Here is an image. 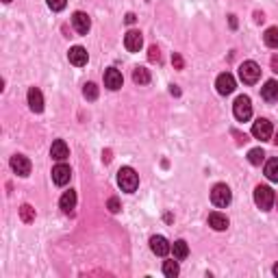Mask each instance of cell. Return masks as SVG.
<instances>
[{
  "label": "cell",
  "instance_id": "1",
  "mask_svg": "<svg viewBox=\"0 0 278 278\" xmlns=\"http://www.w3.org/2000/svg\"><path fill=\"white\" fill-rule=\"evenodd\" d=\"M254 202H257V206L261 211H270L276 202V193L272 191L268 185H259L254 189Z\"/></svg>",
  "mask_w": 278,
  "mask_h": 278
},
{
  "label": "cell",
  "instance_id": "2",
  "mask_svg": "<svg viewBox=\"0 0 278 278\" xmlns=\"http://www.w3.org/2000/svg\"><path fill=\"white\" fill-rule=\"evenodd\" d=\"M117 185H120L122 191H135L139 185V176L135 172L133 168H122L120 172H117Z\"/></svg>",
  "mask_w": 278,
  "mask_h": 278
},
{
  "label": "cell",
  "instance_id": "3",
  "mask_svg": "<svg viewBox=\"0 0 278 278\" xmlns=\"http://www.w3.org/2000/svg\"><path fill=\"white\" fill-rule=\"evenodd\" d=\"M230 200H233V193H230L228 185H224V183H217V185H213V189H211V202L215 204L217 209H224V206H228Z\"/></svg>",
  "mask_w": 278,
  "mask_h": 278
},
{
  "label": "cell",
  "instance_id": "4",
  "mask_svg": "<svg viewBox=\"0 0 278 278\" xmlns=\"http://www.w3.org/2000/svg\"><path fill=\"white\" fill-rule=\"evenodd\" d=\"M239 76L246 85H254V83L259 81V76H261V68H259V63H254V61H244L241 68H239Z\"/></svg>",
  "mask_w": 278,
  "mask_h": 278
},
{
  "label": "cell",
  "instance_id": "5",
  "mask_svg": "<svg viewBox=\"0 0 278 278\" xmlns=\"http://www.w3.org/2000/svg\"><path fill=\"white\" fill-rule=\"evenodd\" d=\"M233 113L235 117H237L239 122H248L252 117V102H250V98L248 96H239L237 100H235V104H233Z\"/></svg>",
  "mask_w": 278,
  "mask_h": 278
},
{
  "label": "cell",
  "instance_id": "6",
  "mask_svg": "<svg viewBox=\"0 0 278 278\" xmlns=\"http://www.w3.org/2000/svg\"><path fill=\"white\" fill-rule=\"evenodd\" d=\"M272 133H274V128H272V122H270V120H265V117H259V120L254 122L252 135H254L257 139L268 141V139H272Z\"/></svg>",
  "mask_w": 278,
  "mask_h": 278
},
{
  "label": "cell",
  "instance_id": "7",
  "mask_svg": "<svg viewBox=\"0 0 278 278\" xmlns=\"http://www.w3.org/2000/svg\"><path fill=\"white\" fill-rule=\"evenodd\" d=\"M70 176H72V170H70V165H66L63 161H59V165L52 168V181H55V185H59V187L68 185Z\"/></svg>",
  "mask_w": 278,
  "mask_h": 278
},
{
  "label": "cell",
  "instance_id": "8",
  "mask_svg": "<svg viewBox=\"0 0 278 278\" xmlns=\"http://www.w3.org/2000/svg\"><path fill=\"white\" fill-rule=\"evenodd\" d=\"M31 161L24 157V155H15V157H11V170L17 174V176H28L31 174Z\"/></svg>",
  "mask_w": 278,
  "mask_h": 278
},
{
  "label": "cell",
  "instance_id": "9",
  "mask_svg": "<svg viewBox=\"0 0 278 278\" xmlns=\"http://www.w3.org/2000/svg\"><path fill=\"white\" fill-rule=\"evenodd\" d=\"M215 87H217V92L222 93V96H228V93H233L235 92V79H233V74H228V72H224L217 76V81H215Z\"/></svg>",
  "mask_w": 278,
  "mask_h": 278
},
{
  "label": "cell",
  "instance_id": "10",
  "mask_svg": "<svg viewBox=\"0 0 278 278\" xmlns=\"http://www.w3.org/2000/svg\"><path fill=\"white\" fill-rule=\"evenodd\" d=\"M122 83H124V79H122V72H120V70L109 68V70L104 72V87H109L111 92L120 90V87H122Z\"/></svg>",
  "mask_w": 278,
  "mask_h": 278
},
{
  "label": "cell",
  "instance_id": "11",
  "mask_svg": "<svg viewBox=\"0 0 278 278\" xmlns=\"http://www.w3.org/2000/svg\"><path fill=\"white\" fill-rule=\"evenodd\" d=\"M72 24H74V31L79 35H87V31H90V26H92V20H90L87 13L76 11V13L72 15Z\"/></svg>",
  "mask_w": 278,
  "mask_h": 278
},
{
  "label": "cell",
  "instance_id": "12",
  "mask_svg": "<svg viewBox=\"0 0 278 278\" xmlns=\"http://www.w3.org/2000/svg\"><path fill=\"white\" fill-rule=\"evenodd\" d=\"M124 46H126L128 52H139L141 46H144V37H141L139 31H128L126 37H124Z\"/></svg>",
  "mask_w": 278,
  "mask_h": 278
},
{
  "label": "cell",
  "instance_id": "13",
  "mask_svg": "<svg viewBox=\"0 0 278 278\" xmlns=\"http://www.w3.org/2000/svg\"><path fill=\"white\" fill-rule=\"evenodd\" d=\"M150 250L157 254V257H165L170 250H172V246L168 244V239L161 237V235H155V237H150Z\"/></svg>",
  "mask_w": 278,
  "mask_h": 278
},
{
  "label": "cell",
  "instance_id": "14",
  "mask_svg": "<svg viewBox=\"0 0 278 278\" xmlns=\"http://www.w3.org/2000/svg\"><path fill=\"white\" fill-rule=\"evenodd\" d=\"M50 157L55 159V161H66V159L70 157V148L63 139H57L52 141V148H50Z\"/></svg>",
  "mask_w": 278,
  "mask_h": 278
},
{
  "label": "cell",
  "instance_id": "15",
  "mask_svg": "<svg viewBox=\"0 0 278 278\" xmlns=\"http://www.w3.org/2000/svg\"><path fill=\"white\" fill-rule=\"evenodd\" d=\"M28 106H31L33 113H41L44 111V96L37 87H31L28 90Z\"/></svg>",
  "mask_w": 278,
  "mask_h": 278
},
{
  "label": "cell",
  "instance_id": "16",
  "mask_svg": "<svg viewBox=\"0 0 278 278\" xmlns=\"http://www.w3.org/2000/svg\"><path fill=\"white\" fill-rule=\"evenodd\" d=\"M70 63H72V66H76V68H83L87 63V50L83 48V46H74V48H70Z\"/></svg>",
  "mask_w": 278,
  "mask_h": 278
},
{
  "label": "cell",
  "instance_id": "17",
  "mask_svg": "<svg viewBox=\"0 0 278 278\" xmlns=\"http://www.w3.org/2000/svg\"><path fill=\"white\" fill-rule=\"evenodd\" d=\"M261 96L265 102H278V83L276 81H268L261 87Z\"/></svg>",
  "mask_w": 278,
  "mask_h": 278
},
{
  "label": "cell",
  "instance_id": "18",
  "mask_svg": "<svg viewBox=\"0 0 278 278\" xmlns=\"http://www.w3.org/2000/svg\"><path fill=\"white\" fill-rule=\"evenodd\" d=\"M209 226L213 230H226L228 228V217L224 215V213H220V211H213L209 215Z\"/></svg>",
  "mask_w": 278,
  "mask_h": 278
},
{
  "label": "cell",
  "instance_id": "19",
  "mask_svg": "<svg viewBox=\"0 0 278 278\" xmlns=\"http://www.w3.org/2000/svg\"><path fill=\"white\" fill-rule=\"evenodd\" d=\"M59 206H61V211L63 213H72L74 211V206H76V191H66L61 196V200H59Z\"/></svg>",
  "mask_w": 278,
  "mask_h": 278
},
{
  "label": "cell",
  "instance_id": "20",
  "mask_svg": "<svg viewBox=\"0 0 278 278\" xmlns=\"http://www.w3.org/2000/svg\"><path fill=\"white\" fill-rule=\"evenodd\" d=\"M172 252H174V259H179V261H183V259H187V254H189V246H187V241H174V246H172Z\"/></svg>",
  "mask_w": 278,
  "mask_h": 278
},
{
  "label": "cell",
  "instance_id": "21",
  "mask_svg": "<svg viewBox=\"0 0 278 278\" xmlns=\"http://www.w3.org/2000/svg\"><path fill=\"white\" fill-rule=\"evenodd\" d=\"M263 41H265V46H270V48H278V26H270L263 35Z\"/></svg>",
  "mask_w": 278,
  "mask_h": 278
},
{
  "label": "cell",
  "instance_id": "22",
  "mask_svg": "<svg viewBox=\"0 0 278 278\" xmlns=\"http://www.w3.org/2000/svg\"><path fill=\"white\" fill-rule=\"evenodd\" d=\"M265 176L272 181V183H278V159H270L265 163Z\"/></svg>",
  "mask_w": 278,
  "mask_h": 278
},
{
  "label": "cell",
  "instance_id": "23",
  "mask_svg": "<svg viewBox=\"0 0 278 278\" xmlns=\"http://www.w3.org/2000/svg\"><path fill=\"white\" fill-rule=\"evenodd\" d=\"M133 81L137 83V85H148V83H150V72H148L146 68H135L133 70Z\"/></svg>",
  "mask_w": 278,
  "mask_h": 278
},
{
  "label": "cell",
  "instance_id": "24",
  "mask_svg": "<svg viewBox=\"0 0 278 278\" xmlns=\"http://www.w3.org/2000/svg\"><path fill=\"white\" fill-rule=\"evenodd\" d=\"M20 217H22V222H24V224L35 222V209L31 204H22L20 206Z\"/></svg>",
  "mask_w": 278,
  "mask_h": 278
},
{
  "label": "cell",
  "instance_id": "25",
  "mask_svg": "<svg viewBox=\"0 0 278 278\" xmlns=\"http://www.w3.org/2000/svg\"><path fill=\"white\" fill-rule=\"evenodd\" d=\"M265 159V152L261 150V148H252L250 152H248V161H250L252 165H261Z\"/></svg>",
  "mask_w": 278,
  "mask_h": 278
},
{
  "label": "cell",
  "instance_id": "26",
  "mask_svg": "<svg viewBox=\"0 0 278 278\" xmlns=\"http://www.w3.org/2000/svg\"><path fill=\"white\" fill-rule=\"evenodd\" d=\"M179 263L176 261H165L163 263V274L168 276V278H174V276H179Z\"/></svg>",
  "mask_w": 278,
  "mask_h": 278
},
{
  "label": "cell",
  "instance_id": "27",
  "mask_svg": "<svg viewBox=\"0 0 278 278\" xmlns=\"http://www.w3.org/2000/svg\"><path fill=\"white\" fill-rule=\"evenodd\" d=\"M83 96H85L87 100H96V98H98V87H96V83H87V85L83 87Z\"/></svg>",
  "mask_w": 278,
  "mask_h": 278
},
{
  "label": "cell",
  "instance_id": "28",
  "mask_svg": "<svg viewBox=\"0 0 278 278\" xmlns=\"http://www.w3.org/2000/svg\"><path fill=\"white\" fill-rule=\"evenodd\" d=\"M46 2H48V7L52 11H61V9H66L68 0H46Z\"/></svg>",
  "mask_w": 278,
  "mask_h": 278
},
{
  "label": "cell",
  "instance_id": "29",
  "mask_svg": "<svg viewBox=\"0 0 278 278\" xmlns=\"http://www.w3.org/2000/svg\"><path fill=\"white\" fill-rule=\"evenodd\" d=\"M148 59H150V61L152 63H159V61H161V50H159L157 48V46H150V50H148Z\"/></svg>",
  "mask_w": 278,
  "mask_h": 278
},
{
  "label": "cell",
  "instance_id": "30",
  "mask_svg": "<svg viewBox=\"0 0 278 278\" xmlns=\"http://www.w3.org/2000/svg\"><path fill=\"white\" fill-rule=\"evenodd\" d=\"M106 206H109L111 213H120V209H122V206H120V200H117V198H109V204H106Z\"/></svg>",
  "mask_w": 278,
  "mask_h": 278
},
{
  "label": "cell",
  "instance_id": "31",
  "mask_svg": "<svg viewBox=\"0 0 278 278\" xmlns=\"http://www.w3.org/2000/svg\"><path fill=\"white\" fill-rule=\"evenodd\" d=\"M172 63H174L176 70H183V66H185V63H183V57L179 55V52H174V55H172Z\"/></svg>",
  "mask_w": 278,
  "mask_h": 278
},
{
  "label": "cell",
  "instance_id": "32",
  "mask_svg": "<svg viewBox=\"0 0 278 278\" xmlns=\"http://www.w3.org/2000/svg\"><path fill=\"white\" fill-rule=\"evenodd\" d=\"M270 66H272V70H274V72L278 74V55H274V57H272V61H270Z\"/></svg>",
  "mask_w": 278,
  "mask_h": 278
},
{
  "label": "cell",
  "instance_id": "33",
  "mask_svg": "<svg viewBox=\"0 0 278 278\" xmlns=\"http://www.w3.org/2000/svg\"><path fill=\"white\" fill-rule=\"evenodd\" d=\"M126 24H135V13H126Z\"/></svg>",
  "mask_w": 278,
  "mask_h": 278
},
{
  "label": "cell",
  "instance_id": "34",
  "mask_svg": "<svg viewBox=\"0 0 278 278\" xmlns=\"http://www.w3.org/2000/svg\"><path fill=\"white\" fill-rule=\"evenodd\" d=\"M102 161H104V163H109V161H111V150H106L104 155H102Z\"/></svg>",
  "mask_w": 278,
  "mask_h": 278
},
{
  "label": "cell",
  "instance_id": "35",
  "mask_svg": "<svg viewBox=\"0 0 278 278\" xmlns=\"http://www.w3.org/2000/svg\"><path fill=\"white\" fill-rule=\"evenodd\" d=\"M254 20H257V22H263L265 17H263V13H259V11H257V13H254Z\"/></svg>",
  "mask_w": 278,
  "mask_h": 278
},
{
  "label": "cell",
  "instance_id": "36",
  "mask_svg": "<svg viewBox=\"0 0 278 278\" xmlns=\"http://www.w3.org/2000/svg\"><path fill=\"white\" fill-rule=\"evenodd\" d=\"M230 26H233V28L237 26V17H235V15H230Z\"/></svg>",
  "mask_w": 278,
  "mask_h": 278
},
{
  "label": "cell",
  "instance_id": "37",
  "mask_svg": "<svg viewBox=\"0 0 278 278\" xmlns=\"http://www.w3.org/2000/svg\"><path fill=\"white\" fill-rule=\"evenodd\" d=\"M274 274H276V276H278V263H276V265H274Z\"/></svg>",
  "mask_w": 278,
  "mask_h": 278
},
{
  "label": "cell",
  "instance_id": "38",
  "mask_svg": "<svg viewBox=\"0 0 278 278\" xmlns=\"http://www.w3.org/2000/svg\"><path fill=\"white\" fill-rule=\"evenodd\" d=\"M274 141H276V146H278V133H276V139Z\"/></svg>",
  "mask_w": 278,
  "mask_h": 278
},
{
  "label": "cell",
  "instance_id": "39",
  "mask_svg": "<svg viewBox=\"0 0 278 278\" xmlns=\"http://www.w3.org/2000/svg\"><path fill=\"white\" fill-rule=\"evenodd\" d=\"M4 2H11V0H4Z\"/></svg>",
  "mask_w": 278,
  "mask_h": 278
},
{
  "label": "cell",
  "instance_id": "40",
  "mask_svg": "<svg viewBox=\"0 0 278 278\" xmlns=\"http://www.w3.org/2000/svg\"><path fill=\"white\" fill-rule=\"evenodd\" d=\"M276 202H278V196H276Z\"/></svg>",
  "mask_w": 278,
  "mask_h": 278
}]
</instances>
